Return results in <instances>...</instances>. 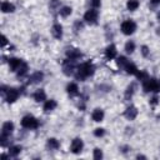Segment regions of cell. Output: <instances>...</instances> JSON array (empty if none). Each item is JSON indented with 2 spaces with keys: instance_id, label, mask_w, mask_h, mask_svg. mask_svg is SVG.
<instances>
[{
  "instance_id": "obj_1",
  "label": "cell",
  "mask_w": 160,
  "mask_h": 160,
  "mask_svg": "<svg viewBox=\"0 0 160 160\" xmlns=\"http://www.w3.org/2000/svg\"><path fill=\"white\" fill-rule=\"evenodd\" d=\"M95 71V66L91 61H85L81 65H79L78 68V72H76V79L78 80H84L88 76H91Z\"/></svg>"
},
{
  "instance_id": "obj_2",
  "label": "cell",
  "mask_w": 160,
  "mask_h": 160,
  "mask_svg": "<svg viewBox=\"0 0 160 160\" xmlns=\"http://www.w3.org/2000/svg\"><path fill=\"white\" fill-rule=\"evenodd\" d=\"M142 89H144L146 92H150V91L158 92V91H160V84H159L158 80H155V79H152V78H151V79L148 78L146 80L142 81Z\"/></svg>"
},
{
  "instance_id": "obj_3",
  "label": "cell",
  "mask_w": 160,
  "mask_h": 160,
  "mask_svg": "<svg viewBox=\"0 0 160 160\" xmlns=\"http://www.w3.org/2000/svg\"><path fill=\"white\" fill-rule=\"evenodd\" d=\"M21 125L25 129H36L39 126V121L32 115H25L21 119Z\"/></svg>"
},
{
  "instance_id": "obj_4",
  "label": "cell",
  "mask_w": 160,
  "mask_h": 160,
  "mask_svg": "<svg viewBox=\"0 0 160 160\" xmlns=\"http://www.w3.org/2000/svg\"><path fill=\"white\" fill-rule=\"evenodd\" d=\"M136 30V24L132 20H125L121 24V31L125 35H131Z\"/></svg>"
},
{
  "instance_id": "obj_5",
  "label": "cell",
  "mask_w": 160,
  "mask_h": 160,
  "mask_svg": "<svg viewBox=\"0 0 160 160\" xmlns=\"http://www.w3.org/2000/svg\"><path fill=\"white\" fill-rule=\"evenodd\" d=\"M98 11L95 9H90L84 14V20L89 24H95L98 21Z\"/></svg>"
},
{
  "instance_id": "obj_6",
  "label": "cell",
  "mask_w": 160,
  "mask_h": 160,
  "mask_svg": "<svg viewBox=\"0 0 160 160\" xmlns=\"http://www.w3.org/2000/svg\"><path fill=\"white\" fill-rule=\"evenodd\" d=\"M74 70H75V66H74L72 60L68 59V60H65V61L62 62V72H64L65 75H68V76L72 75V74H74Z\"/></svg>"
},
{
  "instance_id": "obj_7",
  "label": "cell",
  "mask_w": 160,
  "mask_h": 160,
  "mask_svg": "<svg viewBox=\"0 0 160 160\" xmlns=\"http://www.w3.org/2000/svg\"><path fill=\"white\" fill-rule=\"evenodd\" d=\"M19 94H20V92H19L18 89L10 88V89H8V91H6V94H5V99H6L8 102H14V101L18 100Z\"/></svg>"
},
{
  "instance_id": "obj_8",
  "label": "cell",
  "mask_w": 160,
  "mask_h": 160,
  "mask_svg": "<svg viewBox=\"0 0 160 160\" xmlns=\"http://www.w3.org/2000/svg\"><path fill=\"white\" fill-rule=\"evenodd\" d=\"M84 148V142L81 139L79 138H75L72 141H71V145H70V150L74 152V154H79Z\"/></svg>"
},
{
  "instance_id": "obj_9",
  "label": "cell",
  "mask_w": 160,
  "mask_h": 160,
  "mask_svg": "<svg viewBox=\"0 0 160 160\" xmlns=\"http://www.w3.org/2000/svg\"><path fill=\"white\" fill-rule=\"evenodd\" d=\"M66 56L70 60H76L81 56V51L79 49H75V48H68L66 49Z\"/></svg>"
},
{
  "instance_id": "obj_10",
  "label": "cell",
  "mask_w": 160,
  "mask_h": 160,
  "mask_svg": "<svg viewBox=\"0 0 160 160\" xmlns=\"http://www.w3.org/2000/svg\"><path fill=\"white\" fill-rule=\"evenodd\" d=\"M124 115H125V118H126L128 120H134V119L136 118V115H138V109H136L135 106L130 105L129 108H126Z\"/></svg>"
},
{
  "instance_id": "obj_11",
  "label": "cell",
  "mask_w": 160,
  "mask_h": 160,
  "mask_svg": "<svg viewBox=\"0 0 160 160\" xmlns=\"http://www.w3.org/2000/svg\"><path fill=\"white\" fill-rule=\"evenodd\" d=\"M44 79V74L41 71H35L34 74L30 75L29 78V82L30 84H38V82H41Z\"/></svg>"
},
{
  "instance_id": "obj_12",
  "label": "cell",
  "mask_w": 160,
  "mask_h": 160,
  "mask_svg": "<svg viewBox=\"0 0 160 160\" xmlns=\"http://www.w3.org/2000/svg\"><path fill=\"white\" fill-rule=\"evenodd\" d=\"M116 46L115 45H112V44H110L108 48H106V50H105V58L108 59V60H111V59H114L115 56H116Z\"/></svg>"
},
{
  "instance_id": "obj_13",
  "label": "cell",
  "mask_w": 160,
  "mask_h": 160,
  "mask_svg": "<svg viewBox=\"0 0 160 160\" xmlns=\"http://www.w3.org/2000/svg\"><path fill=\"white\" fill-rule=\"evenodd\" d=\"M12 131H14V124H12L11 121H6V122H4V124H2V128H1V134L10 136Z\"/></svg>"
},
{
  "instance_id": "obj_14",
  "label": "cell",
  "mask_w": 160,
  "mask_h": 160,
  "mask_svg": "<svg viewBox=\"0 0 160 160\" xmlns=\"http://www.w3.org/2000/svg\"><path fill=\"white\" fill-rule=\"evenodd\" d=\"M51 34L55 39H61L62 36V26L60 24H54L51 28Z\"/></svg>"
},
{
  "instance_id": "obj_15",
  "label": "cell",
  "mask_w": 160,
  "mask_h": 160,
  "mask_svg": "<svg viewBox=\"0 0 160 160\" xmlns=\"http://www.w3.org/2000/svg\"><path fill=\"white\" fill-rule=\"evenodd\" d=\"M21 60L20 59H18V58H10L9 59V68H10V70L11 71H16L18 69H19V66L21 65Z\"/></svg>"
},
{
  "instance_id": "obj_16",
  "label": "cell",
  "mask_w": 160,
  "mask_h": 160,
  "mask_svg": "<svg viewBox=\"0 0 160 160\" xmlns=\"http://www.w3.org/2000/svg\"><path fill=\"white\" fill-rule=\"evenodd\" d=\"M66 91H68V94H69L70 96H75V95H78V94H79V86H78V84H75V82H70V84H68V86H66Z\"/></svg>"
},
{
  "instance_id": "obj_17",
  "label": "cell",
  "mask_w": 160,
  "mask_h": 160,
  "mask_svg": "<svg viewBox=\"0 0 160 160\" xmlns=\"http://www.w3.org/2000/svg\"><path fill=\"white\" fill-rule=\"evenodd\" d=\"M91 118H92V120L94 121H96V122H99V121H101L102 119H104V110L102 109H95L94 111H92V114H91Z\"/></svg>"
},
{
  "instance_id": "obj_18",
  "label": "cell",
  "mask_w": 160,
  "mask_h": 160,
  "mask_svg": "<svg viewBox=\"0 0 160 160\" xmlns=\"http://www.w3.org/2000/svg\"><path fill=\"white\" fill-rule=\"evenodd\" d=\"M32 98H34V100H35V101L41 102V101H44V100L46 99V94H45V91H44L42 89H39V90H36V91L34 92Z\"/></svg>"
},
{
  "instance_id": "obj_19",
  "label": "cell",
  "mask_w": 160,
  "mask_h": 160,
  "mask_svg": "<svg viewBox=\"0 0 160 160\" xmlns=\"http://www.w3.org/2000/svg\"><path fill=\"white\" fill-rule=\"evenodd\" d=\"M56 106H58V104H56L55 100H52V99L46 100L45 104H44V111H45V112H50V111H52Z\"/></svg>"
},
{
  "instance_id": "obj_20",
  "label": "cell",
  "mask_w": 160,
  "mask_h": 160,
  "mask_svg": "<svg viewBox=\"0 0 160 160\" xmlns=\"http://www.w3.org/2000/svg\"><path fill=\"white\" fill-rule=\"evenodd\" d=\"M15 10V6L9 1H2L1 4V11L2 12H12Z\"/></svg>"
},
{
  "instance_id": "obj_21",
  "label": "cell",
  "mask_w": 160,
  "mask_h": 160,
  "mask_svg": "<svg viewBox=\"0 0 160 160\" xmlns=\"http://www.w3.org/2000/svg\"><path fill=\"white\" fill-rule=\"evenodd\" d=\"M59 146H60L59 140H56L55 138H50V139H48V148H49V149H51V150H56Z\"/></svg>"
},
{
  "instance_id": "obj_22",
  "label": "cell",
  "mask_w": 160,
  "mask_h": 160,
  "mask_svg": "<svg viewBox=\"0 0 160 160\" xmlns=\"http://www.w3.org/2000/svg\"><path fill=\"white\" fill-rule=\"evenodd\" d=\"M139 5H140L139 0H128V2H126V8L130 11H135L139 8Z\"/></svg>"
},
{
  "instance_id": "obj_23",
  "label": "cell",
  "mask_w": 160,
  "mask_h": 160,
  "mask_svg": "<svg viewBox=\"0 0 160 160\" xmlns=\"http://www.w3.org/2000/svg\"><path fill=\"white\" fill-rule=\"evenodd\" d=\"M28 70H29V66H28V64L26 62H21V65L19 66V69L16 70V72H18V76H24L26 72H28Z\"/></svg>"
},
{
  "instance_id": "obj_24",
  "label": "cell",
  "mask_w": 160,
  "mask_h": 160,
  "mask_svg": "<svg viewBox=\"0 0 160 160\" xmlns=\"http://www.w3.org/2000/svg\"><path fill=\"white\" fill-rule=\"evenodd\" d=\"M71 12H72V9H71L70 6H62V8L59 10V14H60L62 18H68Z\"/></svg>"
},
{
  "instance_id": "obj_25",
  "label": "cell",
  "mask_w": 160,
  "mask_h": 160,
  "mask_svg": "<svg viewBox=\"0 0 160 160\" xmlns=\"http://www.w3.org/2000/svg\"><path fill=\"white\" fill-rule=\"evenodd\" d=\"M125 70H126V72L128 74H131V75H136L138 74V68L134 65V64H131V62H129L126 66H125Z\"/></svg>"
},
{
  "instance_id": "obj_26",
  "label": "cell",
  "mask_w": 160,
  "mask_h": 160,
  "mask_svg": "<svg viewBox=\"0 0 160 160\" xmlns=\"http://www.w3.org/2000/svg\"><path fill=\"white\" fill-rule=\"evenodd\" d=\"M116 64H118V66L120 69H125V66L129 64V61H128V59L125 56H119L118 60H116Z\"/></svg>"
},
{
  "instance_id": "obj_27",
  "label": "cell",
  "mask_w": 160,
  "mask_h": 160,
  "mask_svg": "<svg viewBox=\"0 0 160 160\" xmlns=\"http://www.w3.org/2000/svg\"><path fill=\"white\" fill-rule=\"evenodd\" d=\"M20 151H21V146H19V145L10 146V149H9V154H10V156H18V155L20 154Z\"/></svg>"
},
{
  "instance_id": "obj_28",
  "label": "cell",
  "mask_w": 160,
  "mask_h": 160,
  "mask_svg": "<svg viewBox=\"0 0 160 160\" xmlns=\"http://www.w3.org/2000/svg\"><path fill=\"white\" fill-rule=\"evenodd\" d=\"M134 89H135L134 84H131V85H129V86L126 88V91H125V95H124L126 100H130V99H131V96H132V94H134Z\"/></svg>"
},
{
  "instance_id": "obj_29",
  "label": "cell",
  "mask_w": 160,
  "mask_h": 160,
  "mask_svg": "<svg viewBox=\"0 0 160 160\" xmlns=\"http://www.w3.org/2000/svg\"><path fill=\"white\" fill-rule=\"evenodd\" d=\"M134 50H135V42H134V41H128V42L125 44V51H126L128 54H132Z\"/></svg>"
},
{
  "instance_id": "obj_30",
  "label": "cell",
  "mask_w": 160,
  "mask_h": 160,
  "mask_svg": "<svg viewBox=\"0 0 160 160\" xmlns=\"http://www.w3.org/2000/svg\"><path fill=\"white\" fill-rule=\"evenodd\" d=\"M104 134H105V130H104L102 128H98V129H95V130H94V135H95V136H98V138L104 136Z\"/></svg>"
},
{
  "instance_id": "obj_31",
  "label": "cell",
  "mask_w": 160,
  "mask_h": 160,
  "mask_svg": "<svg viewBox=\"0 0 160 160\" xmlns=\"http://www.w3.org/2000/svg\"><path fill=\"white\" fill-rule=\"evenodd\" d=\"M102 158V151L100 150V149H94V159H96V160H99V159H101Z\"/></svg>"
},
{
  "instance_id": "obj_32",
  "label": "cell",
  "mask_w": 160,
  "mask_h": 160,
  "mask_svg": "<svg viewBox=\"0 0 160 160\" xmlns=\"http://www.w3.org/2000/svg\"><path fill=\"white\" fill-rule=\"evenodd\" d=\"M136 76H138V79H140V80H142V81L148 79V74H146L145 71H138Z\"/></svg>"
},
{
  "instance_id": "obj_33",
  "label": "cell",
  "mask_w": 160,
  "mask_h": 160,
  "mask_svg": "<svg viewBox=\"0 0 160 160\" xmlns=\"http://www.w3.org/2000/svg\"><path fill=\"white\" fill-rule=\"evenodd\" d=\"M82 29V22L81 21H76L75 24H74V30H75V32H78L79 30H81Z\"/></svg>"
},
{
  "instance_id": "obj_34",
  "label": "cell",
  "mask_w": 160,
  "mask_h": 160,
  "mask_svg": "<svg viewBox=\"0 0 160 160\" xmlns=\"http://www.w3.org/2000/svg\"><path fill=\"white\" fill-rule=\"evenodd\" d=\"M59 0H50V9H55L59 6Z\"/></svg>"
},
{
  "instance_id": "obj_35",
  "label": "cell",
  "mask_w": 160,
  "mask_h": 160,
  "mask_svg": "<svg viewBox=\"0 0 160 160\" xmlns=\"http://www.w3.org/2000/svg\"><path fill=\"white\" fill-rule=\"evenodd\" d=\"M141 54L144 55V56H148L149 55V48L148 46H141Z\"/></svg>"
},
{
  "instance_id": "obj_36",
  "label": "cell",
  "mask_w": 160,
  "mask_h": 160,
  "mask_svg": "<svg viewBox=\"0 0 160 160\" xmlns=\"http://www.w3.org/2000/svg\"><path fill=\"white\" fill-rule=\"evenodd\" d=\"M91 4L94 8H99L100 6V0H91Z\"/></svg>"
},
{
  "instance_id": "obj_37",
  "label": "cell",
  "mask_w": 160,
  "mask_h": 160,
  "mask_svg": "<svg viewBox=\"0 0 160 160\" xmlns=\"http://www.w3.org/2000/svg\"><path fill=\"white\" fill-rule=\"evenodd\" d=\"M150 102H151V105H156V104H158V98H156V96H155V98H152Z\"/></svg>"
},
{
  "instance_id": "obj_38",
  "label": "cell",
  "mask_w": 160,
  "mask_h": 160,
  "mask_svg": "<svg viewBox=\"0 0 160 160\" xmlns=\"http://www.w3.org/2000/svg\"><path fill=\"white\" fill-rule=\"evenodd\" d=\"M6 42H8L6 36H5V35H2V46H5V45H6Z\"/></svg>"
},
{
  "instance_id": "obj_39",
  "label": "cell",
  "mask_w": 160,
  "mask_h": 160,
  "mask_svg": "<svg viewBox=\"0 0 160 160\" xmlns=\"http://www.w3.org/2000/svg\"><path fill=\"white\" fill-rule=\"evenodd\" d=\"M151 2H152L154 5H156V4H160V0H151Z\"/></svg>"
},
{
  "instance_id": "obj_40",
  "label": "cell",
  "mask_w": 160,
  "mask_h": 160,
  "mask_svg": "<svg viewBox=\"0 0 160 160\" xmlns=\"http://www.w3.org/2000/svg\"><path fill=\"white\" fill-rule=\"evenodd\" d=\"M158 20H159V21H160V12H159V14H158Z\"/></svg>"
},
{
  "instance_id": "obj_41",
  "label": "cell",
  "mask_w": 160,
  "mask_h": 160,
  "mask_svg": "<svg viewBox=\"0 0 160 160\" xmlns=\"http://www.w3.org/2000/svg\"><path fill=\"white\" fill-rule=\"evenodd\" d=\"M159 84H160V80H159Z\"/></svg>"
}]
</instances>
